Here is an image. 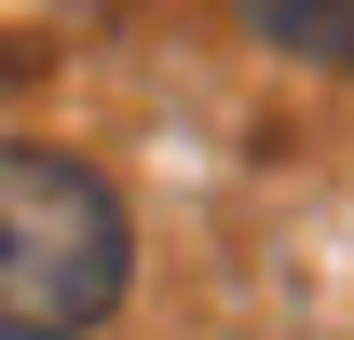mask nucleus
<instances>
[{
  "label": "nucleus",
  "instance_id": "2",
  "mask_svg": "<svg viewBox=\"0 0 354 340\" xmlns=\"http://www.w3.org/2000/svg\"><path fill=\"white\" fill-rule=\"evenodd\" d=\"M245 28L313 55V68H354V0H245Z\"/></svg>",
  "mask_w": 354,
  "mask_h": 340
},
{
  "label": "nucleus",
  "instance_id": "1",
  "mask_svg": "<svg viewBox=\"0 0 354 340\" xmlns=\"http://www.w3.org/2000/svg\"><path fill=\"white\" fill-rule=\"evenodd\" d=\"M123 191L68 150H0V340H82L123 313Z\"/></svg>",
  "mask_w": 354,
  "mask_h": 340
}]
</instances>
